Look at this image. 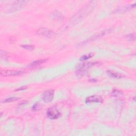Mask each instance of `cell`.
Returning a JSON list of instances; mask_svg holds the SVG:
<instances>
[{
    "label": "cell",
    "instance_id": "1",
    "mask_svg": "<svg viewBox=\"0 0 136 136\" xmlns=\"http://www.w3.org/2000/svg\"><path fill=\"white\" fill-rule=\"evenodd\" d=\"M91 9H92L91 5H86V7L83 8L82 10H81L79 12H78L77 14H76L74 17H73V19L74 20V21L77 22V21L80 20V19L84 18L85 16L87 15L90 12Z\"/></svg>",
    "mask_w": 136,
    "mask_h": 136
},
{
    "label": "cell",
    "instance_id": "2",
    "mask_svg": "<svg viewBox=\"0 0 136 136\" xmlns=\"http://www.w3.org/2000/svg\"><path fill=\"white\" fill-rule=\"evenodd\" d=\"M47 115L51 120H55L61 116V113L56 107H53L47 110Z\"/></svg>",
    "mask_w": 136,
    "mask_h": 136
},
{
    "label": "cell",
    "instance_id": "3",
    "mask_svg": "<svg viewBox=\"0 0 136 136\" xmlns=\"http://www.w3.org/2000/svg\"><path fill=\"white\" fill-rule=\"evenodd\" d=\"M95 64V63L94 62H89L80 64L79 66L78 69L77 71V74L79 75H82L83 74H85V73L87 71V70L89 68H90L92 66H94Z\"/></svg>",
    "mask_w": 136,
    "mask_h": 136
},
{
    "label": "cell",
    "instance_id": "4",
    "mask_svg": "<svg viewBox=\"0 0 136 136\" xmlns=\"http://www.w3.org/2000/svg\"><path fill=\"white\" fill-rule=\"evenodd\" d=\"M54 91L53 90H47L43 92L42 94V100L45 103H50L54 99Z\"/></svg>",
    "mask_w": 136,
    "mask_h": 136
},
{
    "label": "cell",
    "instance_id": "5",
    "mask_svg": "<svg viewBox=\"0 0 136 136\" xmlns=\"http://www.w3.org/2000/svg\"><path fill=\"white\" fill-rule=\"evenodd\" d=\"M27 1H16L14 3H13L8 10L9 12H14L15 11L20 10L21 8L23 7L24 5L26 4Z\"/></svg>",
    "mask_w": 136,
    "mask_h": 136
},
{
    "label": "cell",
    "instance_id": "6",
    "mask_svg": "<svg viewBox=\"0 0 136 136\" xmlns=\"http://www.w3.org/2000/svg\"><path fill=\"white\" fill-rule=\"evenodd\" d=\"M23 73V71L15 70H2L1 75L2 77H10V76H17Z\"/></svg>",
    "mask_w": 136,
    "mask_h": 136
},
{
    "label": "cell",
    "instance_id": "7",
    "mask_svg": "<svg viewBox=\"0 0 136 136\" xmlns=\"http://www.w3.org/2000/svg\"><path fill=\"white\" fill-rule=\"evenodd\" d=\"M38 34L48 38H51L54 36V32L48 28H41L37 30Z\"/></svg>",
    "mask_w": 136,
    "mask_h": 136
},
{
    "label": "cell",
    "instance_id": "8",
    "mask_svg": "<svg viewBox=\"0 0 136 136\" xmlns=\"http://www.w3.org/2000/svg\"><path fill=\"white\" fill-rule=\"evenodd\" d=\"M103 101V98L99 95H92L89 96L86 98V103H101Z\"/></svg>",
    "mask_w": 136,
    "mask_h": 136
},
{
    "label": "cell",
    "instance_id": "9",
    "mask_svg": "<svg viewBox=\"0 0 136 136\" xmlns=\"http://www.w3.org/2000/svg\"><path fill=\"white\" fill-rule=\"evenodd\" d=\"M111 30L110 29H107V30H105L103 31H101L100 32H99L98 34H95V35L92 36V37H91L87 41H93L95 40L96 39L99 38H100L103 36L105 35L106 34H107L109 33V32L111 31Z\"/></svg>",
    "mask_w": 136,
    "mask_h": 136
},
{
    "label": "cell",
    "instance_id": "10",
    "mask_svg": "<svg viewBox=\"0 0 136 136\" xmlns=\"http://www.w3.org/2000/svg\"><path fill=\"white\" fill-rule=\"evenodd\" d=\"M47 60V59H40L38 60L35 61L34 62H32L29 65V66L31 67H37L38 66H40V65L43 64L45 63Z\"/></svg>",
    "mask_w": 136,
    "mask_h": 136
},
{
    "label": "cell",
    "instance_id": "11",
    "mask_svg": "<svg viewBox=\"0 0 136 136\" xmlns=\"http://www.w3.org/2000/svg\"><path fill=\"white\" fill-rule=\"evenodd\" d=\"M107 73L108 75L110 76V77L114 78H121L123 77V75H121V74H119L118 73L113 72V71H110V70L107 71Z\"/></svg>",
    "mask_w": 136,
    "mask_h": 136
},
{
    "label": "cell",
    "instance_id": "12",
    "mask_svg": "<svg viewBox=\"0 0 136 136\" xmlns=\"http://www.w3.org/2000/svg\"><path fill=\"white\" fill-rule=\"evenodd\" d=\"M52 17L53 18L58 20H62L64 18L63 16L60 13L56 11L52 13Z\"/></svg>",
    "mask_w": 136,
    "mask_h": 136
},
{
    "label": "cell",
    "instance_id": "13",
    "mask_svg": "<svg viewBox=\"0 0 136 136\" xmlns=\"http://www.w3.org/2000/svg\"><path fill=\"white\" fill-rule=\"evenodd\" d=\"M93 56H94V54L91 53H89L88 54H86V55H84L80 57V60L81 61H84L87 60H88L89 59H90Z\"/></svg>",
    "mask_w": 136,
    "mask_h": 136
},
{
    "label": "cell",
    "instance_id": "14",
    "mask_svg": "<svg viewBox=\"0 0 136 136\" xmlns=\"http://www.w3.org/2000/svg\"><path fill=\"white\" fill-rule=\"evenodd\" d=\"M125 38H126L127 40H128L129 41L133 42L135 40V34L134 33L130 34L127 35H126V36H125Z\"/></svg>",
    "mask_w": 136,
    "mask_h": 136
},
{
    "label": "cell",
    "instance_id": "15",
    "mask_svg": "<svg viewBox=\"0 0 136 136\" xmlns=\"http://www.w3.org/2000/svg\"><path fill=\"white\" fill-rule=\"evenodd\" d=\"M18 100H19V98H18V97H9V98H8V99H7L4 100L3 101V103H10V102L17 101Z\"/></svg>",
    "mask_w": 136,
    "mask_h": 136
},
{
    "label": "cell",
    "instance_id": "16",
    "mask_svg": "<svg viewBox=\"0 0 136 136\" xmlns=\"http://www.w3.org/2000/svg\"><path fill=\"white\" fill-rule=\"evenodd\" d=\"M122 94H123V92L121 90H119L117 89H113V90L112 92V95L115 97L120 96Z\"/></svg>",
    "mask_w": 136,
    "mask_h": 136
},
{
    "label": "cell",
    "instance_id": "17",
    "mask_svg": "<svg viewBox=\"0 0 136 136\" xmlns=\"http://www.w3.org/2000/svg\"><path fill=\"white\" fill-rule=\"evenodd\" d=\"M0 56H1V59L2 60H6L8 59V54L5 51H1Z\"/></svg>",
    "mask_w": 136,
    "mask_h": 136
},
{
    "label": "cell",
    "instance_id": "18",
    "mask_svg": "<svg viewBox=\"0 0 136 136\" xmlns=\"http://www.w3.org/2000/svg\"><path fill=\"white\" fill-rule=\"evenodd\" d=\"M41 108V105L40 103H37L35 105H34L33 106H32V110L36 111L40 110Z\"/></svg>",
    "mask_w": 136,
    "mask_h": 136
},
{
    "label": "cell",
    "instance_id": "19",
    "mask_svg": "<svg viewBox=\"0 0 136 136\" xmlns=\"http://www.w3.org/2000/svg\"><path fill=\"white\" fill-rule=\"evenodd\" d=\"M21 46L23 48H25V49H26V50H30V51L34 50V48H35V47H34V46L29 45H21Z\"/></svg>",
    "mask_w": 136,
    "mask_h": 136
},
{
    "label": "cell",
    "instance_id": "20",
    "mask_svg": "<svg viewBox=\"0 0 136 136\" xmlns=\"http://www.w3.org/2000/svg\"><path fill=\"white\" fill-rule=\"evenodd\" d=\"M27 89V87H21V88H19V89H17V90H15V91L24 90H25V89Z\"/></svg>",
    "mask_w": 136,
    "mask_h": 136
}]
</instances>
